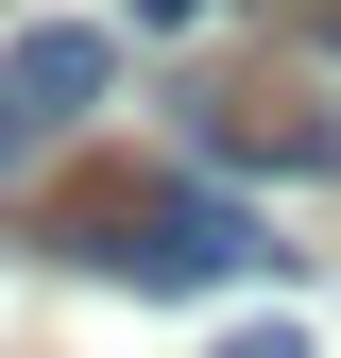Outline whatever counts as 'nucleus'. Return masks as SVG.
Segmentation results:
<instances>
[{
    "instance_id": "f257e3e1",
    "label": "nucleus",
    "mask_w": 341,
    "mask_h": 358,
    "mask_svg": "<svg viewBox=\"0 0 341 358\" xmlns=\"http://www.w3.org/2000/svg\"><path fill=\"white\" fill-rule=\"evenodd\" d=\"M85 256L137 273V290H222L239 256H256V222L222 188H119V205H85Z\"/></svg>"
},
{
    "instance_id": "f03ea898",
    "label": "nucleus",
    "mask_w": 341,
    "mask_h": 358,
    "mask_svg": "<svg viewBox=\"0 0 341 358\" xmlns=\"http://www.w3.org/2000/svg\"><path fill=\"white\" fill-rule=\"evenodd\" d=\"M0 103H17V120H68V103H103V34H17Z\"/></svg>"
},
{
    "instance_id": "7ed1b4c3",
    "label": "nucleus",
    "mask_w": 341,
    "mask_h": 358,
    "mask_svg": "<svg viewBox=\"0 0 341 358\" xmlns=\"http://www.w3.org/2000/svg\"><path fill=\"white\" fill-rule=\"evenodd\" d=\"M188 17H205V0H137V34H188Z\"/></svg>"
},
{
    "instance_id": "20e7f679",
    "label": "nucleus",
    "mask_w": 341,
    "mask_h": 358,
    "mask_svg": "<svg viewBox=\"0 0 341 358\" xmlns=\"http://www.w3.org/2000/svg\"><path fill=\"white\" fill-rule=\"evenodd\" d=\"M222 358H307V341H290V324H273V341H222Z\"/></svg>"
},
{
    "instance_id": "39448f33",
    "label": "nucleus",
    "mask_w": 341,
    "mask_h": 358,
    "mask_svg": "<svg viewBox=\"0 0 341 358\" xmlns=\"http://www.w3.org/2000/svg\"><path fill=\"white\" fill-rule=\"evenodd\" d=\"M0 154H17V103H0Z\"/></svg>"
}]
</instances>
